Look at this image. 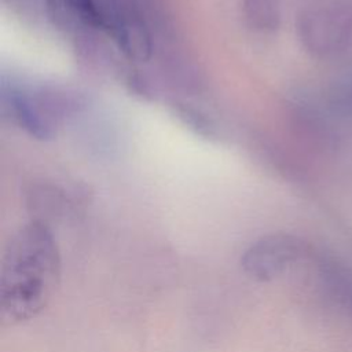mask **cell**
Listing matches in <instances>:
<instances>
[{"instance_id":"cell-1","label":"cell","mask_w":352,"mask_h":352,"mask_svg":"<svg viewBox=\"0 0 352 352\" xmlns=\"http://www.w3.org/2000/svg\"><path fill=\"white\" fill-rule=\"evenodd\" d=\"M62 274L60 252L48 224L30 220L8 241L0 268V322L16 326L50 302Z\"/></svg>"},{"instance_id":"cell-2","label":"cell","mask_w":352,"mask_h":352,"mask_svg":"<svg viewBox=\"0 0 352 352\" xmlns=\"http://www.w3.org/2000/svg\"><path fill=\"white\" fill-rule=\"evenodd\" d=\"M84 99L66 88L11 78L1 82V110L29 136L55 138L59 129L84 109Z\"/></svg>"},{"instance_id":"cell-3","label":"cell","mask_w":352,"mask_h":352,"mask_svg":"<svg viewBox=\"0 0 352 352\" xmlns=\"http://www.w3.org/2000/svg\"><path fill=\"white\" fill-rule=\"evenodd\" d=\"M298 38L312 56L333 59L352 45V0H312L297 16Z\"/></svg>"},{"instance_id":"cell-4","label":"cell","mask_w":352,"mask_h":352,"mask_svg":"<svg viewBox=\"0 0 352 352\" xmlns=\"http://www.w3.org/2000/svg\"><path fill=\"white\" fill-rule=\"evenodd\" d=\"M309 254L311 248L302 239L283 232L268 234L249 245L241 257V265L248 276L265 282Z\"/></svg>"},{"instance_id":"cell-5","label":"cell","mask_w":352,"mask_h":352,"mask_svg":"<svg viewBox=\"0 0 352 352\" xmlns=\"http://www.w3.org/2000/svg\"><path fill=\"white\" fill-rule=\"evenodd\" d=\"M315 258L323 286L352 318V268L326 253L316 254Z\"/></svg>"},{"instance_id":"cell-6","label":"cell","mask_w":352,"mask_h":352,"mask_svg":"<svg viewBox=\"0 0 352 352\" xmlns=\"http://www.w3.org/2000/svg\"><path fill=\"white\" fill-rule=\"evenodd\" d=\"M242 15L252 30L272 33L280 23V0H242Z\"/></svg>"},{"instance_id":"cell-7","label":"cell","mask_w":352,"mask_h":352,"mask_svg":"<svg viewBox=\"0 0 352 352\" xmlns=\"http://www.w3.org/2000/svg\"><path fill=\"white\" fill-rule=\"evenodd\" d=\"M172 106H173L175 114L195 133L205 138L217 136L216 122L206 113L184 102H175Z\"/></svg>"}]
</instances>
